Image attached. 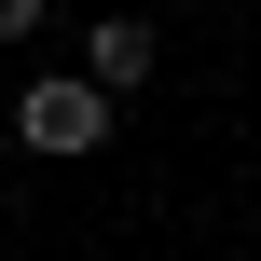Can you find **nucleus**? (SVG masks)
Instances as JSON below:
<instances>
[{"label":"nucleus","instance_id":"f257e3e1","mask_svg":"<svg viewBox=\"0 0 261 261\" xmlns=\"http://www.w3.org/2000/svg\"><path fill=\"white\" fill-rule=\"evenodd\" d=\"M14 124H28V151H96V138H110V96H96V83H28Z\"/></svg>","mask_w":261,"mask_h":261},{"label":"nucleus","instance_id":"f03ea898","mask_svg":"<svg viewBox=\"0 0 261 261\" xmlns=\"http://www.w3.org/2000/svg\"><path fill=\"white\" fill-rule=\"evenodd\" d=\"M138 69H151V28H138V14H110V28L83 41V83L110 96V83H138Z\"/></svg>","mask_w":261,"mask_h":261},{"label":"nucleus","instance_id":"7ed1b4c3","mask_svg":"<svg viewBox=\"0 0 261 261\" xmlns=\"http://www.w3.org/2000/svg\"><path fill=\"white\" fill-rule=\"evenodd\" d=\"M28 28H41V0H0V41H28Z\"/></svg>","mask_w":261,"mask_h":261}]
</instances>
